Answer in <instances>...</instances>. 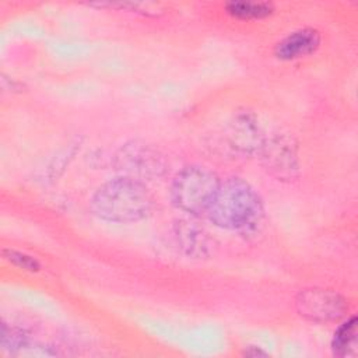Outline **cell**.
<instances>
[{
    "instance_id": "cell-6",
    "label": "cell",
    "mask_w": 358,
    "mask_h": 358,
    "mask_svg": "<svg viewBox=\"0 0 358 358\" xmlns=\"http://www.w3.org/2000/svg\"><path fill=\"white\" fill-rule=\"evenodd\" d=\"M260 148L267 171L275 178L291 180L298 175L296 150L291 138L285 136L264 138Z\"/></svg>"
},
{
    "instance_id": "cell-9",
    "label": "cell",
    "mask_w": 358,
    "mask_h": 358,
    "mask_svg": "<svg viewBox=\"0 0 358 358\" xmlns=\"http://www.w3.org/2000/svg\"><path fill=\"white\" fill-rule=\"evenodd\" d=\"M357 344V316H351L336 330L331 340V351L336 357L355 354Z\"/></svg>"
},
{
    "instance_id": "cell-8",
    "label": "cell",
    "mask_w": 358,
    "mask_h": 358,
    "mask_svg": "<svg viewBox=\"0 0 358 358\" xmlns=\"http://www.w3.org/2000/svg\"><path fill=\"white\" fill-rule=\"evenodd\" d=\"M231 138L235 144L234 147L242 151H252L255 148H260L264 138L260 134V129L256 124V120L252 115H239L232 123Z\"/></svg>"
},
{
    "instance_id": "cell-11",
    "label": "cell",
    "mask_w": 358,
    "mask_h": 358,
    "mask_svg": "<svg viewBox=\"0 0 358 358\" xmlns=\"http://www.w3.org/2000/svg\"><path fill=\"white\" fill-rule=\"evenodd\" d=\"M3 256L6 260H8L11 264L20 267V268H24V270H28V271H38L41 268V264L39 262L27 255V253H22L20 250H14V249H4L3 250Z\"/></svg>"
},
{
    "instance_id": "cell-3",
    "label": "cell",
    "mask_w": 358,
    "mask_h": 358,
    "mask_svg": "<svg viewBox=\"0 0 358 358\" xmlns=\"http://www.w3.org/2000/svg\"><path fill=\"white\" fill-rule=\"evenodd\" d=\"M220 178L201 165H189L176 173L171 185L172 204L189 214H206L220 186Z\"/></svg>"
},
{
    "instance_id": "cell-7",
    "label": "cell",
    "mask_w": 358,
    "mask_h": 358,
    "mask_svg": "<svg viewBox=\"0 0 358 358\" xmlns=\"http://www.w3.org/2000/svg\"><path fill=\"white\" fill-rule=\"evenodd\" d=\"M320 42L322 38L317 29L301 28L281 39L274 48V55L280 60H295L315 53Z\"/></svg>"
},
{
    "instance_id": "cell-4",
    "label": "cell",
    "mask_w": 358,
    "mask_h": 358,
    "mask_svg": "<svg viewBox=\"0 0 358 358\" xmlns=\"http://www.w3.org/2000/svg\"><path fill=\"white\" fill-rule=\"evenodd\" d=\"M115 165L124 176L138 180L161 176L166 168L164 155L155 147L137 140L119 148L115 155Z\"/></svg>"
},
{
    "instance_id": "cell-10",
    "label": "cell",
    "mask_w": 358,
    "mask_h": 358,
    "mask_svg": "<svg viewBox=\"0 0 358 358\" xmlns=\"http://www.w3.org/2000/svg\"><path fill=\"white\" fill-rule=\"evenodd\" d=\"M229 15L238 20H260L274 11L273 3L268 1H229L225 4Z\"/></svg>"
},
{
    "instance_id": "cell-2",
    "label": "cell",
    "mask_w": 358,
    "mask_h": 358,
    "mask_svg": "<svg viewBox=\"0 0 358 358\" xmlns=\"http://www.w3.org/2000/svg\"><path fill=\"white\" fill-rule=\"evenodd\" d=\"M154 199L147 186L129 176L112 179L96 189L91 199L92 213L105 221L136 222L148 217Z\"/></svg>"
},
{
    "instance_id": "cell-5",
    "label": "cell",
    "mask_w": 358,
    "mask_h": 358,
    "mask_svg": "<svg viewBox=\"0 0 358 358\" xmlns=\"http://www.w3.org/2000/svg\"><path fill=\"white\" fill-rule=\"evenodd\" d=\"M295 306L302 317L316 323L336 322L348 310L347 299L341 294L326 288L302 289L296 295Z\"/></svg>"
},
{
    "instance_id": "cell-12",
    "label": "cell",
    "mask_w": 358,
    "mask_h": 358,
    "mask_svg": "<svg viewBox=\"0 0 358 358\" xmlns=\"http://www.w3.org/2000/svg\"><path fill=\"white\" fill-rule=\"evenodd\" d=\"M243 354L248 355V357H266L267 355L266 351H263L257 347H248V348H245Z\"/></svg>"
},
{
    "instance_id": "cell-1",
    "label": "cell",
    "mask_w": 358,
    "mask_h": 358,
    "mask_svg": "<svg viewBox=\"0 0 358 358\" xmlns=\"http://www.w3.org/2000/svg\"><path fill=\"white\" fill-rule=\"evenodd\" d=\"M206 214L220 228L246 234L262 222L264 208L259 193L249 182L242 178H228L220 182Z\"/></svg>"
}]
</instances>
